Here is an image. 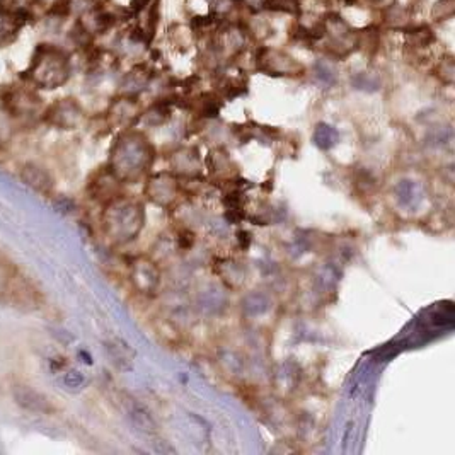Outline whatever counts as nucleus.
I'll return each mask as SVG.
<instances>
[{"mask_svg":"<svg viewBox=\"0 0 455 455\" xmlns=\"http://www.w3.org/2000/svg\"><path fill=\"white\" fill-rule=\"evenodd\" d=\"M154 147L140 133H125L118 138L111 154V172L120 181H137L150 169Z\"/></svg>","mask_w":455,"mask_h":455,"instance_id":"1","label":"nucleus"},{"mask_svg":"<svg viewBox=\"0 0 455 455\" xmlns=\"http://www.w3.org/2000/svg\"><path fill=\"white\" fill-rule=\"evenodd\" d=\"M104 227L113 241L120 244L133 241L143 227V206L138 201L116 196L109 201L104 213Z\"/></svg>","mask_w":455,"mask_h":455,"instance_id":"2","label":"nucleus"},{"mask_svg":"<svg viewBox=\"0 0 455 455\" xmlns=\"http://www.w3.org/2000/svg\"><path fill=\"white\" fill-rule=\"evenodd\" d=\"M69 75L70 67L65 55L58 50L50 48L40 50L29 69L31 81L45 89H55V87L62 86L69 79Z\"/></svg>","mask_w":455,"mask_h":455,"instance_id":"3","label":"nucleus"},{"mask_svg":"<svg viewBox=\"0 0 455 455\" xmlns=\"http://www.w3.org/2000/svg\"><path fill=\"white\" fill-rule=\"evenodd\" d=\"M4 293L7 295L11 303L18 309L23 310H33L38 309L43 302L41 292L38 290V286L33 283L29 278H26L23 273H19L16 266H12L7 273V276L2 281Z\"/></svg>","mask_w":455,"mask_h":455,"instance_id":"4","label":"nucleus"},{"mask_svg":"<svg viewBox=\"0 0 455 455\" xmlns=\"http://www.w3.org/2000/svg\"><path fill=\"white\" fill-rule=\"evenodd\" d=\"M179 193L178 179L169 172H161L157 176H152L147 184V195L150 196V200L157 205H169L176 200Z\"/></svg>","mask_w":455,"mask_h":455,"instance_id":"5","label":"nucleus"},{"mask_svg":"<svg viewBox=\"0 0 455 455\" xmlns=\"http://www.w3.org/2000/svg\"><path fill=\"white\" fill-rule=\"evenodd\" d=\"M132 280L142 293L152 295L157 292L161 275H159V269L154 261L149 258H138L132 263Z\"/></svg>","mask_w":455,"mask_h":455,"instance_id":"6","label":"nucleus"},{"mask_svg":"<svg viewBox=\"0 0 455 455\" xmlns=\"http://www.w3.org/2000/svg\"><path fill=\"white\" fill-rule=\"evenodd\" d=\"M14 399L21 408H24V410L31 412H40V415H50V412H53V406L52 403H50V399L29 386L16 387Z\"/></svg>","mask_w":455,"mask_h":455,"instance_id":"7","label":"nucleus"},{"mask_svg":"<svg viewBox=\"0 0 455 455\" xmlns=\"http://www.w3.org/2000/svg\"><path fill=\"white\" fill-rule=\"evenodd\" d=\"M106 349H108L109 358H111V361L118 366V369H121V370L132 369L135 352L132 348H130L128 343H125L123 339L115 338L106 344Z\"/></svg>","mask_w":455,"mask_h":455,"instance_id":"8","label":"nucleus"},{"mask_svg":"<svg viewBox=\"0 0 455 455\" xmlns=\"http://www.w3.org/2000/svg\"><path fill=\"white\" fill-rule=\"evenodd\" d=\"M81 116L82 113L77 104L69 103V101L57 104L52 111V121L55 125L63 126V128H74V126H77L79 121H81Z\"/></svg>","mask_w":455,"mask_h":455,"instance_id":"9","label":"nucleus"},{"mask_svg":"<svg viewBox=\"0 0 455 455\" xmlns=\"http://www.w3.org/2000/svg\"><path fill=\"white\" fill-rule=\"evenodd\" d=\"M21 178H23L28 186H31L40 193H48L53 186L52 178L48 176V172L41 169V167L33 166V164H28V166L24 167L23 172H21Z\"/></svg>","mask_w":455,"mask_h":455,"instance_id":"10","label":"nucleus"},{"mask_svg":"<svg viewBox=\"0 0 455 455\" xmlns=\"http://www.w3.org/2000/svg\"><path fill=\"white\" fill-rule=\"evenodd\" d=\"M172 167H174L176 171L183 172L184 176L193 174V172H198V167H200L198 150L189 149V150L176 152L174 157H172Z\"/></svg>","mask_w":455,"mask_h":455,"instance_id":"11","label":"nucleus"},{"mask_svg":"<svg viewBox=\"0 0 455 455\" xmlns=\"http://www.w3.org/2000/svg\"><path fill=\"white\" fill-rule=\"evenodd\" d=\"M130 420H132L133 427L140 429L145 435H154V433L157 432V423H155L154 416H152L143 406H138V404L133 406L132 410H130Z\"/></svg>","mask_w":455,"mask_h":455,"instance_id":"12","label":"nucleus"},{"mask_svg":"<svg viewBox=\"0 0 455 455\" xmlns=\"http://www.w3.org/2000/svg\"><path fill=\"white\" fill-rule=\"evenodd\" d=\"M227 167H234L232 161H230L229 154L225 150L218 149L213 150L212 154H208V169L212 171V174L225 176L229 178V172L232 169H227Z\"/></svg>","mask_w":455,"mask_h":455,"instance_id":"13","label":"nucleus"},{"mask_svg":"<svg viewBox=\"0 0 455 455\" xmlns=\"http://www.w3.org/2000/svg\"><path fill=\"white\" fill-rule=\"evenodd\" d=\"M19 26L21 23L16 12L0 9V43L16 36V31H18Z\"/></svg>","mask_w":455,"mask_h":455,"instance_id":"14","label":"nucleus"},{"mask_svg":"<svg viewBox=\"0 0 455 455\" xmlns=\"http://www.w3.org/2000/svg\"><path fill=\"white\" fill-rule=\"evenodd\" d=\"M314 142L319 149H322V150L331 149V147L338 142V132H336V128H332V126H330V125L319 123L318 126H315Z\"/></svg>","mask_w":455,"mask_h":455,"instance_id":"15","label":"nucleus"},{"mask_svg":"<svg viewBox=\"0 0 455 455\" xmlns=\"http://www.w3.org/2000/svg\"><path fill=\"white\" fill-rule=\"evenodd\" d=\"M266 303H268L266 297H263V295L259 293H252L246 298V300H244V309H246L249 314H261L266 310L268 307Z\"/></svg>","mask_w":455,"mask_h":455,"instance_id":"16","label":"nucleus"},{"mask_svg":"<svg viewBox=\"0 0 455 455\" xmlns=\"http://www.w3.org/2000/svg\"><path fill=\"white\" fill-rule=\"evenodd\" d=\"M264 7L269 11H281V12H298V6L292 0H268L264 2Z\"/></svg>","mask_w":455,"mask_h":455,"instance_id":"17","label":"nucleus"},{"mask_svg":"<svg viewBox=\"0 0 455 455\" xmlns=\"http://www.w3.org/2000/svg\"><path fill=\"white\" fill-rule=\"evenodd\" d=\"M315 72H318V77L322 79V81H326L327 84L335 82V75H332V72H331L330 69H327L326 65H322V63H319L318 69H315Z\"/></svg>","mask_w":455,"mask_h":455,"instance_id":"18","label":"nucleus"},{"mask_svg":"<svg viewBox=\"0 0 455 455\" xmlns=\"http://www.w3.org/2000/svg\"><path fill=\"white\" fill-rule=\"evenodd\" d=\"M145 4H147V0H133L132 6H133L135 11H140V9H143V7H145Z\"/></svg>","mask_w":455,"mask_h":455,"instance_id":"19","label":"nucleus"}]
</instances>
